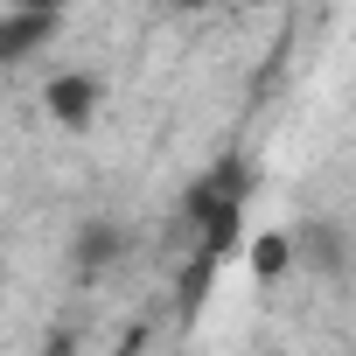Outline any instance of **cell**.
Segmentation results:
<instances>
[{"label": "cell", "instance_id": "3957f363", "mask_svg": "<svg viewBox=\"0 0 356 356\" xmlns=\"http://www.w3.org/2000/svg\"><path fill=\"white\" fill-rule=\"evenodd\" d=\"M15 15H63V0H8Z\"/></svg>", "mask_w": 356, "mask_h": 356}, {"label": "cell", "instance_id": "7a4b0ae2", "mask_svg": "<svg viewBox=\"0 0 356 356\" xmlns=\"http://www.w3.org/2000/svg\"><path fill=\"white\" fill-rule=\"evenodd\" d=\"M56 112H63V119H84V112H91V84H84V77H63V84H56Z\"/></svg>", "mask_w": 356, "mask_h": 356}, {"label": "cell", "instance_id": "6da1fadb", "mask_svg": "<svg viewBox=\"0 0 356 356\" xmlns=\"http://www.w3.org/2000/svg\"><path fill=\"white\" fill-rule=\"evenodd\" d=\"M49 29H56V15H8V22H0V70L22 63V56H35L49 42Z\"/></svg>", "mask_w": 356, "mask_h": 356}]
</instances>
